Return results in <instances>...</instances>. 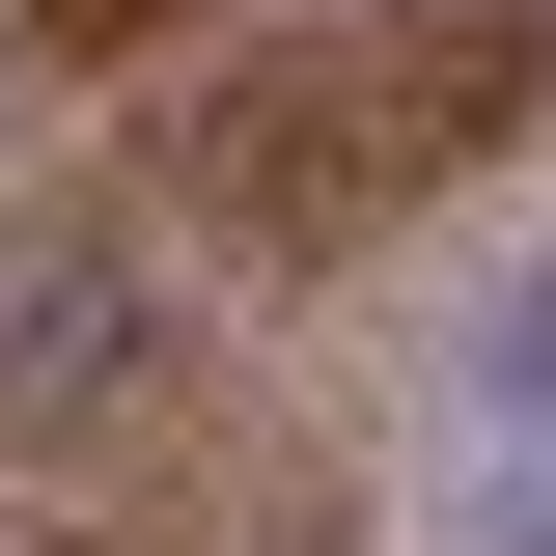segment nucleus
Wrapping results in <instances>:
<instances>
[{
    "label": "nucleus",
    "mask_w": 556,
    "mask_h": 556,
    "mask_svg": "<svg viewBox=\"0 0 556 556\" xmlns=\"http://www.w3.org/2000/svg\"><path fill=\"white\" fill-rule=\"evenodd\" d=\"M445 417H556V278H501V306H445Z\"/></svg>",
    "instance_id": "obj_1"
},
{
    "label": "nucleus",
    "mask_w": 556,
    "mask_h": 556,
    "mask_svg": "<svg viewBox=\"0 0 556 556\" xmlns=\"http://www.w3.org/2000/svg\"><path fill=\"white\" fill-rule=\"evenodd\" d=\"M445 556H556V445H501V473L445 501Z\"/></svg>",
    "instance_id": "obj_2"
}]
</instances>
